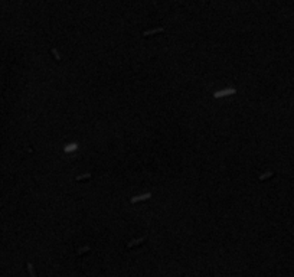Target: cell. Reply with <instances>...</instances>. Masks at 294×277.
<instances>
[{"instance_id": "7a4b0ae2", "label": "cell", "mask_w": 294, "mask_h": 277, "mask_svg": "<svg viewBox=\"0 0 294 277\" xmlns=\"http://www.w3.org/2000/svg\"><path fill=\"white\" fill-rule=\"evenodd\" d=\"M146 240H147V237H141V238H138V240H133L131 243L127 244V248H133L134 245H140V244H141L143 241H146Z\"/></svg>"}, {"instance_id": "52a82bcc", "label": "cell", "mask_w": 294, "mask_h": 277, "mask_svg": "<svg viewBox=\"0 0 294 277\" xmlns=\"http://www.w3.org/2000/svg\"><path fill=\"white\" fill-rule=\"evenodd\" d=\"M274 176V173H267V175H264V176H260V181H265V179H268V178Z\"/></svg>"}, {"instance_id": "8992f818", "label": "cell", "mask_w": 294, "mask_h": 277, "mask_svg": "<svg viewBox=\"0 0 294 277\" xmlns=\"http://www.w3.org/2000/svg\"><path fill=\"white\" fill-rule=\"evenodd\" d=\"M28 268H29V273H30V277H36V273H35V268L30 263H28Z\"/></svg>"}, {"instance_id": "ba28073f", "label": "cell", "mask_w": 294, "mask_h": 277, "mask_svg": "<svg viewBox=\"0 0 294 277\" xmlns=\"http://www.w3.org/2000/svg\"><path fill=\"white\" fill-rule=\"evenodd\" d=\"M51 52H52L53 53V55H55V58H56V61H61V58H59V55H58V52H56V51H55V49H51Z\"/></svg>"}, {"instance_id": "3957f363", "label": "cell", "mask_w": 294, "mask_h": 277, "mask_svg": "<svg viewBox=\"0 0 294 277\" xmlns=\"http://www.w3.org/2000/svg\"><path fill=\"white\" fill-rule=\"evenodd\" d=\"M150 193H147V195H141V196H136V198H131V204H136V202L138 201H146V199H149L150 198Z\"/></svg>"}, {"instance_id": "9c48e42d", "label": "cell", "mask_w": 294, "mask_h": 277, "mask_svg": "<svg viewBox=\"0 0 294 277\" xmlns=\"http://www.w3.org/2000/svg\"><path fill=\"white\" fill-rule=\"evenodd\" d=\"M71 149H76V144H72V146H68V147H65V150H67V152H72Z\"/></svg>"}, {"instance_id": "277c9868", "label": "cell", "mask_w": 294, "mask_h": 277, "mask_svg": "<svg viewBox=\"0 0 294 277\" xmlns=\"http://www.w3.org/2000/svg\"><path fill=\"white\" fill-rule=\"evenodd\" d=\"M164 29H154V30H150V32H144V36H150V35H153V33H161Z\"/></svg>"}, {"instance_id": "30bf717a", "label": "cell", "mask_w": 294, "mask_h": 277, "mask_svg": "<svg viewBox=\"0 0 294 277\" xmlns=\"http://www.w3.org/2000/svg\"><path fill=\"white\" fill-rule=\"evenodd\" d=\"M85 251H90V248H88V247H85V248L79 250V251H78V254H79V256H81V254H82V253H85Z\"/></svg>"}, {"instance_id": "6da1fadb", "label": "cell", "mask_w": 294, "mask_h": 277, "mask_svg": "<svg viewBox=\"0 0 294 277\" xmlns=\"http://www.w3.org/2000/svg\"><path fill=\"white\" fill-rule=\"evenodd\" d=\"M231 94H235V90H223L219 91V92H215V98H221V97L231 96Z\"/></svg>"}, {"instance_id": "5b68a950", "label": "cell", "mask_w": 294, "mask_h": 277, "mask_svg": "<svg viewBox=\"0 0 294 277\" xmlns=\"http://www.w3.org/2000/svg\"><path fill=\"white\" fill-rule=\"evenodd\" d=\"M87 179H91V175L90 173H87V175H82V176H78V178H75V181H87Z\"/></svg>"}]
</instances>
